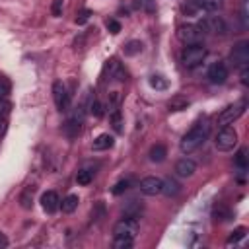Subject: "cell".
Segmentation results:
<instances>
[{"label":"cell","instance_id":"44dd1931","mask_svg":"<svg viewBox=\"0 0 249 249\" xmlns=\"http://www.w3.org/2000/svg\"><path fill=\"white\" fill-rule=\"evenodd\" d=\"M161 193H163L165 196H175V195L179 193V183L173 181V179H165V181H163V187H161Z\"/></svg>","mask_w":249,"mask_h":249},{"label":"cell","instance_id":"5b68a950","mask_svg":"<svg viewBox=\"0 0 249 249\" xmlns=\"http://www.w3.org/2000/svg\"><path fill=\"white\" fill-rule=\"evenodd\" d=\"M198 27L202 29V33H210V35H226L228 33V23L222 16H204L200 19Z\"/></svg>","mask_w":249,"mask_h":249},{"label":"cell","instance_id":"484cf974","mask_svg":"<svg viewBox=\"0 0 249 249\" xmlns=\"http://www.w3.org/2000/svg\"><path fill=\"white\" fill-rule=\"evenodd\" d=\"M140 51H142V43L140 41H128L124 45V54H128V56H132V54H136Z\"/></svg>","mask_w":249,"mask_h":249},{"label":"cell","instance_id":"e0dca14e","mask_svg":"<svg viewBox=\"0 0 249 249\" xmlns=\"http://www.w3.org/2000/svg\"><path fill=\"white\" fill-rule=\"evenodd\" d=\"M191 2L204 12H218L222 8V0H191Z\"/></svg>","mask_w":249,"mask_h":249},{"label":"cell","instance_id":"ac0fdd59","mask_svg":"<svg viewBox=\"0 0 249 249\" xmlns=\"http://www.w3.org/2000/svg\"><path fill=\"white\" fill-rule=\"evenodd\" d=\"M78 202H80L78 195H66V196L60 200V208H62V212L72 214V212L78 208Z\"/></svg>","mask_w":249,"mask_h":249},{"label":"cell","instance_id":"4316f807","mask_svg":"<svg viewBox=\"0 0 249 249\" xmlns=\"http://www.w3.org/2000/svg\"><path fill=\"white\" fill-rule=\"evenodd\" d=\"M230 216H231V212H230V208H226V206H216L214 208V218L216 220H220V222H224V220H230Z\"/></svg>","mask_w":249,"mask_h":249},{"label":"cell","instance_id":"836d02e7","mask_svg":"<svg viewBox=\"0 0 249 249\" xmlns=\"http://www.w3.org/2000/svg\"><path fill=\"white\" fill-rule=\"evenodd\" d=\"M107 29H109L113 35H117V33L121 31V23H119L117 19H107Z\"/></svg>","mask_w":249,"mask_h":249},{"label":"cell","instance_id":"8d00e7d4","mask_svg":"<svg viewBox=\"0 0 249 249\" xmlns=\"http://www.w3.org/2000/svg\"><path fill=\"white\" fill-rule=\"evenodd\" d=\"M247 76H249V70L247 68H241V82L247 86L249 84V80H247Z\"/></svg>","mask_w":249,"mask_h":249},{"label":"cell","instance_id":"74e56055","mask_svg":"<svg viewBox=\"0 0 249 249\" xmlns=\"http://www.w3.org/2000/svg\"><path fill=\"white\" fill-rule=\"evenodd\" d=\"M6 245H8V237L0 231V247H6Z\"/></svg>","mask_w":249,"mask_h":249},{"label":"cell","instance_id":"8992f818","mask_svg":"<svg viewBox=\"0 0 249 249\" xmlns=\"http://www.w3.org/2000/svg\"><path fill=\"white\" fill-rule=\"evenodd\" d=\"M138 230H140L138 220L132 218V216H126V218L119 220L113 226V235L115 237H130V239H134L138 235Z\"/></svg>","mask_w":249,"mask_h":249},{"label":"cell","instance_id":"603a6c76","mask_svg":"<svg viewBox=\"0 0 249 249\" xmlns=\"http://www.w3.org/2000/svg\"><path fill=\"white\" fill-rule=\"evenodd\" d=\"M93 181V171H89V169H80L78 173H76V183L78 185H89Z\"/></svg>","mask_w":249,"mask_h":249},{"label":"cell","instance_id":"52a82bcc","mask_svg":"<svg viewBox=\"0 0 249 249\" xmlns=\"http://www.w3.org/2000/svg\"><path fill=\"white\" fill-rule=\"evenodd\" d=\"M177 37L185 45H196V43H202L204 33L196 23H183L177 27Z\"/></svg>","mask_w":249,"mask_h":249},{"label":"cell","instance_id":"4fadbf2b","mask_svg":"<svg viewBox=\"0 0 249 249\" xmlns=\"http://www.w3.org/2000/svg\"><path fill=\"white\" fill-rule=\"evenodd\" d=\"M195 171H196V163H195V160H191V158H181L177 163H175V173L179 175V177H193L195 175Z\"/></svg>","mask_w":249,"mask_h":249},{"label":"cell","instance_id":"30bf717a","mask_svg":"<svg viewBox=\"0 0 249 249\" xmlns=\"http://www.w3.org/2000/svg\"><path fill=\"white\" fill-rule=\"evenodd\" d=\"M161 187H163V179L156 177V175H148L140 181V191L148 196H156L161 195Z\"/></svg>","mask_w":249,"mask_h":249},{"label":"cell","instance_id":"ba28073f","mask_svg":"<svg viewBox=\"0 0 249 249\" xmlns=\"http://www.w3.org/2000/svg\"><path fill=\"white\" fill-rule=\"evenodd\" d=\"M230 56H231V62L237 68H247L249 66V41L243 39V41L235 43L231 53H230Z\"/></svg>","mask_w":249,"mask_h":249},{"label":"cell","instance_id":"7a4b0ae2","mask_svg":"<svg viewBox=\"0 0 249 249\" xmlns=\"http://www.w3.org/2000/svg\"><path fill=\"white\" fill-rule=\"evenodd\" d=\"M208 54V49L202 45V43H196V45H187L181 53V62L185 68H195L198 66Z\"/></svg>","mask_w":249,"mask_h":249},{"label":"cell","instance_id":"3957f363","mask_svg":"<svg viewBox=\"0 0 249 249\" xmlns=\"http://www.w3.org/2000/svg\"><path fill=\"white\" fill-rule=\"evenodd\" d=\"M214 144L220 152H230L237 146V130L233 126H220L216 138H214Z\"/></svg>","mask_w":249,"mask_h":249},{"label":"cell","instance_id":"9c48e42d","mask_svg":"<svg viewBox=\"0 0 249 249\" xmlns=\"http://www.w3.org/2000/svg\"><path fill=\"white\" fill-rule=\"evenodd\" d=\"M53 99H54V105H56L58 111H68V107H70V93H68L66 86L60 80H56L53 84Z\"/></svg>","mask_w":249,"mask_h":249},{"label":"cell","instance_id":"7402d4cb","mask_svg":"<svg viewBox=\"0 0 249 249\" xmlns=\"http://www.w3.org/2000/svg\"><path fill=\"white\" fill-rule=\"evenodd\" d=\"M245 233H247V228L239 226V228H235V230L230 233V237L226 239V243H228V245H235V243H239V241L245 237Z\"/></svg>","mask_w":249,"mask_h":249},{"label":"cell","instance_id":"6da1fadb","mask_svg":"<svg viewBox=\"0 0 249 249\" xmlns=\"http://www.w3.org/2000/svg\"><path fill=\"white\" fill-rule=\"evenodd\" d=\"M208 132H210V124H208L206 121L195 123V124L185 132V136H183L181 142H179L181 152H183V154H191V152L198 150V148L204 144V140L208 138Z\"/></svg>","mask_w":249,"mask_h":249},{"label":"cell","instance_id":"ffe728a7","mask_svg":"<svg viewBox=\"0 0 249 249\" xmlns=\"http://www.w3.org/2000/svg\"><path fill=\"white\" fill-rule=\"evenodd\" d=\"M167 107H169V111H183V109L189 107V99L183 97V95H175V97H171Z\"/></svg>","mask_w":249,"mask_h":249},{"label":"cell","instance_id":"8fae6325","mask_svg":"<svg viewBox=\"0 0 249 249\" xmlns=\"http://www.w3.org/2000/svg\"><path fill=\"white\" fill-rule=\"evenodd\" d=\"M208 80L212 82V84H224L226 80H228V66L224 64V62H214L210 68H208Z\"/></svg>","mask_w":249,"mask_h":249},{"label":"cell","instance_id":"d590c367","mask_svg":"<svg viewBox=\"0 0 249 249\" xmlns=\"http://www.w3.org/2000/svg\"><path fill=\"white\" fill-rule=\"evenodd\" d=\"M8 93H10V84L4 78H0V97H6Z\"/></svg>","mask_w":249,"mask_h":249},{"label":"cell","instance_id":"5bb4252c","mask_svg":"<svg viewBox=\"0 0 249 249\" xmlns=\"http://www.w3.org/2000/svg\"><path fill=\"white\" fill-rule=\"evenodd\" d=\"M113 144H115V138H113L111 134L103 132V134H99V136L93 140L91 148H93L95 152H103V150H109V148H113Z\"/></svg>","mask_w":249,"mask_h":249},{"label":"cell","instance_id":"4dcf8cb0","mask_svg":"<svg viewBox=\"0 0 249 249\" xmlns=\"http://www.w3.org/2000/svg\"><path fill=\"white\" fill-rule=\"evenodd\" d=\"M62 8H64V0H53L51 12H53L54 18H60V16H62Z\"/></svg>","mask_w":249,"mask_h":249},{"label":"cell","instance_id":"f546056e","mask_svg":"<svg viewBox=\"0 0 249 249\" xmlns=\"http://www.w3.org/2000/svg\"><path fill=\"white\" fill-rule=\"evenodd\" d=\"M128 185H130V181H128V179H121V181L113 187V195H123V193L128 189Z\"/></svg>","mask_w":249,"mask_h":249},{"label":"cell","instance_id":"d4e9b609","mask_svg":"<svg viewBox=\"0 0 249 249\" xmlns=\"http://www.w3.org/2000/svg\"><path fill=\"white\" fill-rule=\"evenodd\" d=\"M235 165H237L241 171L247 169V150H245V148H241V150L235 154Z\"/></svg>","mask_w":249,"mask_h":249},{"label":"cell","instance_id":"277c9868","mask_svg":"<svg viewBox=\"0 0 249 249\" xmlns=\"http://www.w3.org/2000/svg\"><path fill=\"white\" fill-rule=\"evenodd\" d=\"M247 109V101L241 99V101H235L233 105H228L226 109H222V113L218 115V124L220 126H228V124H233Z\"/></svg>","mask_w":249,"mask_h":249},{"label":"cell","instance_id":"e575fe53","mask_svg":"<svg viewBox=\"0 0 249 249\" xmlns=\"http://www.w3.org/2000/svg\"><path fill=\"white\" fill-rule=\"evenodd\" d=\"M89 16H91L89 10H82V12L78 14V18H76V23H86V21L89 19Z\"/></svg>","mask_w":249,"mask_h":249},{"label":"cell","instance_id":"d6a6232c","mask_svg":"<svg viewBox=\"0 0 249 249\" xmlns=\"http://www.w3.org/2000/svg\"><path fill=\"white\" fill-rule=\"evenodd\" d=\"M10 109H12V103H10L6 97H0V117L8 115V113H10Z\"/></svg>","mask_w":249,"mask_h":249},{"label":"cell","instance_id":"2e32d148","mask_svg":"<svg viewBox=\"0 0 249 249\" xmlns=\"http://www.w3.org/2000/svg\"><path fill=\"white\" fill-rule=\"evenodd\" d=\"M148 156H150V161H154V163H161V161L165 160V156H167V148H165L163 144H154V146L150 148Z\"/></svg>","mask_w":249,"mask_h":249},{"label":"cell","instance_id":"f35d334b","mask_svg":"<svg viewBox=\"0 0 249 249\" xmlns=\"http://www.w3.org/2000/svg\"><path fill=\"white\" fill-rule=\"evenodd\" d=\"M4 130H6V121H4L2 117H0V136L4 134Z\"/></svg>","mask_w":249,"mask_h":249},{"label":"cell","instance_id":"83f0119b","mask_svg":"<svg viewBox=\"0 0 249 249\" xmlns=\"http://www.w3.org/2000/svg\"><path fill=\"white\" fill-rule=\"evenodd\" d=\"M132 243H134V239H130V237H115L113 239L115 249H128V247H132Z\"/></svg>","mask_w":249,"mask_h":249},{"label":"cell","instance_id":"d6986e66","mask_svg":"<svg viewBox=\"0 0 249 249\" xmlns=\"http://www.w3.org/2000/svg\"><path fill=\"white\" fill-rule=\"evenodd\" d=\"M33 195H35V187H33V185H29V187L23 189V193L19 195V204H21V208L29 210V208L33 206Z\"/></svg>","mask_w":249,"mask_h":249},{"label":"cell","instance_id":"1f68e13d","mask_svg":"<svg viewBox=\"0 0 249 249\" xmlns=\"http://www.w3.org/2000/svg\"><path fill=\"white\" fill-rule=\"evenodd\" d=\"M89 111H91L95 117H101V115H103V111H101V103H99L97 99H91V101H89Z\"/></svg>","mask_w":249,"mask_h":249},{"label":"cell","instance_id":"f1b7e54d","mask_svg":"<svg viewBox=\"0 0 249 249\" xmlns=\"http://www.w3.org/2000/svg\"><path fill=\"white\" fill-rule=\"evenodd\" d=\"M150 86L156 88V89H165V88H167V82H165L161 76H152V78H150Z\"/></svg>","mask_w":249,"mask_h":249},{"label":"cell","instance_id":"cb8c5ba5","mask_svg":"<svg viewBox=\"0 0 249 249\" xmlns=\"http://www.w3.org/2000/svg\"><path fill=\"white\" fill-rule=\"evenodd\" d=\"M109 119H111V123H113V128H115L117 132H121V130H123V117H121V111H119V109L111 111V113H109Z\"/></svg>","mask_w":249,"mask_h":249},{"label":"cell","instance_id":"9a60e30c","mask_svg":"<svg viewBox=\"0 0 249 249\" xmlns=\"http://www.w3.org/2000/svg\"><path fill=\"white\" fill-rule=\"evenodd\" d=\"M107 72H109V80H117V82H123L124 80V70H123V66H121V62L119 60H109V64H107Z\"/></svg>","mask_w":249,"mask_h":249},{"label":"cell","instance_id":"7c38bea8","mask_svg":"<svg viewBox=\"0 0 249 249\" xmlns=\"http://www.w3.org/2000/svg\"><path fill=\"white\" fill-rule=\"evenodd\" d=\"M41 206H43V210H45L47 214H54V212L60 208L58 193H54V191H47V193H43V196H41Z\"/></svg>","mask_w":249,"mask_h":249}]
</instances>
